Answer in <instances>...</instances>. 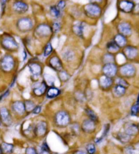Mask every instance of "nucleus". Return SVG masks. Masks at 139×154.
Returning a JSON list of instances; mask_svg holds the SVG:
<instances>
[{"mask_svg":"<svg viewBox=\"0 0 139 154\" xmlns=\"http://www.w3.org/2000/svg\"><path fill=\"white\" fill-rule=\"evenodd\" d=\"M114 42H116V44L118 45L119 47H124L126 45L127 40L126 39L125 36L121 34H118L115 37Z\"/></svg>","mask_w":139,"mask_h":154,"instance_id":"412c9836","label":"nucleus"},{"mask_svg":"<svg viewBox=\"0 0 139 154\" xmlns=\"http://www.w3.org/2000/svg\"><path fill=\"white\" fill-rule=\"evenodd\" d=\"M12 109L18 114H23L25 112V108L24 103L21 101H16L12 105Z\"/></svg>","mask_w":139,"mask_h":154,"instance_id":"aec40b11","label":"nucleus"},{"mask_svg":"<svg viewBox=\"0 0 139 154\" xmlns=\"http://www.w3.org/2000/svg\"><path fill=\"white\" fill-rule=\"evenodd\" d=\"M73 154H87L83 151H77Z\"/></svg>","mask_w":139,"mask_h":154,"instance_id":"09e8293b","label":"nucleus"},{"mask_svg":"<svg viewBox=\"0 0 139 154\" xmlns=\"http://www.w3.org/2000/svg\"><path fill=\"white\" fill-rule=\"evenodd\" d=\"M138 132V128L136 124L132 123H129L126 124V126H125V133L131 136L137 134Z\"/></svg>","mask_w":139,"mask_h":154,"instance_id":"f3484780","label":"nucleus"},{"mask_svg":"<svg viewBox=\"0 0 139 154\" xmlns=\"http://www.w3.org/2000/svg\"><path fill=\"white\" fill-rule=\"evenodd\" d=\"M119 31H120L121 35H130L132 33V28L130 25L127 23H122L118 26Z\"/></svg>","mask_w":139,"mask_h":154,"instance_id":"a211bd4d","label":"nucleus"},{"mask_svg":"<svg viewBox=\"0 0 139 154\" xmlns=\"http://www.w3.org/2000/svg\"><path fill=\"white\" fill-rule=\"evenodd\" d=\"M50 13L54 17H56V18H59L61 16V12H60L59 10L56 8V6H53V7H51V8H50Z\"/></svg>","mask_w":139,"mask_h":154,"instance_id":"473e14b6","label":"nucleus"},{"mask_svg":"<svg viewBox=\"0 0 139 154\" xmlns=\"http://www.w3.org/2000/svg\"><path fill=\"white\" fill-rule=\"evenodd\" d=\"M1 44L5 49L13 51L18 48V45L15 40L10 36H5L1 40Z\"/></svg>","mask_w":139,"mask_h":154,"instance_id":"f03ea898","label":"nucleus"},{"mask_svg":"<svg viewBox=\"0 0 139 154\" xmlns=\"http://www.w3.org/2000/svg\"><path fill=\"white\" fill-rule=\"evenodd\" d=\"M0 154H3V151H2L1 147V145H0Z\"/></svg>","mask_w":139,"mask_h":154,"instance_id":"8fccbe9b","label":"nucleus"},{"mask_svg":"<svg viewBox=\"0 0 139 154\" xmlns=\"http://www.w3.org/2000/svg\"><path fill=\"white\" fill-rule=\"evenodd\" d=\"M124 54L126 58L128 59H135L138 54V50L134 46H131V45H128L126 46L124 49Z\"/></svg>","mask_w":139,"mask_h":154,"instance_id":"ddd939ff","label":"nucleus"},{"mask_svg":"<svg viewBox=\"0 0 139 154\" xmlns=\"http://www.w3.org/2000/svg\"><path fill=\"white\" fill-rule=\"evenodd\" d=\"M136 151L133 147L128 146L124 149V153L125 154H136Z\"/></svg>","mask_w":139,"mask_h":154,"instance_id":"58836bf2","label":"nucleus"},{"mask_svg":"<svg viewBox=\"0 0 139 154\" xmlns=\"http://www.w3.org/2000/svg\"><path fill=\"white\" fill-rule=\"evenodd\" d=\"M102 71H103L105 76L109 77V78H112L117 74V67L113 63H107L104 66Z\"/></svg>","mask_w":139,"mask_h":154,"instance_id":"1a4fd4ad","label":"nucleus"},{"mask_svg":"<svg viewBox=\"0 0 139 154\" xmlns=\"http://www.w3.org/2000/svg\"><path fill=\"white\" fill-rule=\"evenodd\" d=\"M65 6H66L65 1H64V0H61V1H59L58 4H57L56 8H58L59 10H61L64 9V7H65Z\"/></svg>","mask_w":139,"mask_h":154,"instance_id":"79ce46f5","label":"nucleus"},{"mask_svg":"<svg viewBox=\"0 0 139 154\" xmlns=\"http://www.w3.org/2000/svg\"><path fill=\"white\" fill-rule=\"evenodd\" d=\"M59 77L63 81H65L68 79V75L66 72H60Z\"/></svg>","mask_w":139,"mask_h":154,"instance_id":"c03bdc74","label":"nucleus"},{"mask_svg":"<svg viewBox=\"0 0 139 154\" xmlns=\"http://www.w3.org/2000/svg\"><path fill=\"white\" fill-rule=\"evenodd\" d=\"M107 48L109 52L114 53L118 51L119 50V47L116 44L115 42H110L107 45Z\"/></svg>","mask_w":139,"mask_h":154,"instance_id":"cd10ccee","label":"nucleus"},{"mask_svg":"<svg viewBox=\"0 0 139 154\" xmlns=\"http://www.w3.org/2000/svg\"><path fill=\"white\" fill-rule=\"evenodd\" d=\"M14 67V60L10 55L4 56L0 62V67L4 71L8 72L13 69Z\"/></svg>","mask_w":139,"mask_h":154,"instance_id":"f257e3e1","label":"nucleus"},{"mask_svg":"<svg viewBox=\"0 0 139 154\" xmlns=\"http://www.w3.org/2000/svg\"><path fill=\"white\" fill-rule=\"evenodd\" d=\"M52 52V45L50 43H48L46 45V46L45 48V50H44V56H49V55L51 54V52Z\"/></svg>","mask_w":139,"mask_h":154,"instance_id":"e433bc0d","label":"nucleus"},{"mask_svg":"<svg viewBox=\"0 0 139 154\" xmlns=\"http://www.w3.org/2000/svg\"><path fill=\"white\" fill-rule=\"evenodd\" d=\"M139 112V103L136 102L135 104H134L132 107L131 108V114L132 115H137Z\"/></svg>","mask_w":139,"mask_h":154,"instance_id":"f704fd0d","label":"nucleus"},{"mask_svg":"<svg viewBox=\"0 0 139 154\" xmlns=\"http://www.w3.org/2000/svg\"><path fill=\"white\" fill-rule=\"evenodd\" d=\"M50 65L52 69H54V70L61 71L63 69V64L61 61V60L59 57L57 56H53L52 57L50 60Z\"/></svg>","mask_w":139,"mask_h":154,"instance_id":"4468645a","label":"nucleus"},{"mask_svg":"<svg viewBox=\"0 0 139 154\" xmlns=\"http://www.w3.org/2000/svg\"><path fill=\"white\" fill-rule=\"evenodd\" d=\"M81 128H82L83 131L86 132V133H92L95 130L94 122L90 120H85L81 125Z\"/></svg>","mask_w":139,"mask_h":154,"instance_id":"f8f14e48","label":"nucleus"},{"mask_svg":"<svg viewBox=\"0 0 139 154\" xmlns=\"http://www.w3.org/2000/svg\"><path fill=\"white\" fill-rule=\"evenodd\" d=\"M47 131V124L45 122H40L36 125L35 128V134L37 136H44Z\"/></svg>","mask_w":139,"mask_h":154,"instance_id":"9b49d317","label":"nucleus"},{"mask_svg":"<svg viewBox=\"0 0 139 154\" xmlns=\"http://www.w3.org/2000/svg\"><path fill=\"white\" fill-rule=\"evenodd\" d=\"M86 150H87L88 153L89 154H94L96 152V147L94 144H88L86 146Z\"/></svg>","mask_w":139,"mask_h":154,"instance_id":"c9c22d12","label":"nucleus"},{"mask_svg":"<svg viewBox=\"0 0 139 154\" xmlns=\"http://www.w3.org/2000/svg\"><path fill=\"white\" fill-rule=\"evenodd\" d=\"M45 90H46V84L44 82H42L41 84V85H40L38 87L34 89L33 92H34V94L35 95L38 96V97H40V96L44 95Z\"/></svg>","mask_w":139,"mask_h":154,"instance_id":"4be33fe9","label":"nucleus"},{"mask_svg":"<svg viewBox=\"0 0 139 154\" xmlns=\"http://www.w3.org/2000/svg\"><path fill=\"white\" fill-rule=\"evenodd\" d=\"M41 111V107L40 106H37V107H35L34 109L33 110V113L35 114H38Z\"/></svg>","mask_w":139,"mask_h":154,"instance_id":"49530a36","label":"nucleus"},{"mask_svg":"<svg viewBox=\"0 0 139 154\" xmlns=\"http://www.w3.org/2000/svg\"><path fill=\"white\" fill-rule=\"evenodd\" d=\"M117 139L121 142L122 143H128L130 141V136L127 134L125 132H120L117 134Z\"/></svg>","mask_w":139,"mask_h":154,"instance_id":"a878e982","label":"nucleus"},{"mask_svg":"<svg viewBox=\"0 0 139 154\" xmlns=\"http://www.w3.org/2000/svg\"><path fill=\"white\" fill-rule=\"evenodd\" d=\"M74 57V53L71 51V50H67L63 54V58L66 61H69L73 59Z\"/></svg>","mask_w":139,"mask_h":154,"instance_id":"72a5a7b5","label":"nucleus"},{"mask_svg":"<svg viewBox=\"0 0 139 154\" xmlns=\"http://www.w3.org/2000/svg\"><path fill=\"white\" fill-rule=\"evenodd\" d=\"M73 31L77 35L81 37L83 34V25L81 23L76 24L73 27Z\"/></svg>","mask_w":139,"mask_h":154,"instance_id":"bb28decb","label":"nucleus"},{"mask_svg":"<svg viewBox=\"0 0 139 154\" xmlns=\"http://www.w3.org/2000/svg\"><path fill=\"white\" fill-rule=\"evenodd\" d=\"M60 95V90L58 88L51 87L48 89L47 92V97L50 98H53L56 97Z\"/></svg>","mask_w":139,"mask_h":154,"instance_id":"393cba45","label":"nucleus"},{"mask_svg":"<svg viewBox=\"0 0 139 154\" xmlns=\"http://www.w3.org/2000/svg\"><path fill=\"white\" fill-rule=\"evenodd\" d=\"M109 124H106L105 126V129H104V132H103V134H102V136H101L102 138H103L104 136H105L107 134L108 132L109 131Z\"/></svg>","mask_w":139,"mask_h":154,"instance_id":"a18cd8bd","label":"nucleus"},{"mask_svg":"<svg viewBox=\"0 0 139 154\" xmlns=\"http://www.w3.org/2000/svg\"><path fill=\"white\" fill-rule=\"evenodd\" d=\"M13 9L14 11L19 14H23L28 10L29 7L27 4L23 1H16L13 4Z\"/></svg>","mask_w":139,"mask_h":154,"instance_id":"2eb2a0df","label":"nucleus"},{"mask_svg":"<svg viewBox=\"0 0 139 154\" xmlns=\"http://www.w3.org/2000/svg\"><path fill=\"white\" fill-rule=\"evenodd\" d=\"M113 56H112L111 54H105L104 56V61L107 63H112V62L113 61Z\"/></svg>","mask_w":139,"mask_h":154,"instance_id":"ea45409f","label":"nucleus"},{"mask_svg":"<svg viewBox=\"0 0 139 154\" xmlns=\"http://www.w3.org/2000/svg\"><path fill=\"white\" fill-rule=\"evenodd\" d=\"M44 78L47 84L49 86H52L55 82L54 77L50 75V74H45L44 76Z\"/></svg>","mask_w":139,"mask_h":154,"instance_id":"7c9ffc66","label":"nucleus"},{"mask_svg":"<svg viewBox=\"0 0 139 154\" xmlns=\"http://www.w3.org/2000/svg\"><path fill=\"white\" fill-rule=\"evenodd\" d=\"M18 29L20 31L26 32L31 30L33 27V23L30 18H23L18 20L17 23Z\"/></svg>","mask_w":139,"mask_h":154,"instance_id":"20e7f679","label":"nucleus"},{"mask_svg":"<svg viewBox=\"0 0 139 154\" xmlns=\"http://www.w3.org/2000/svg\"><path fill=\"white\" fill-rule=\"evenodd\" d=\"M136 102H138V103H139V95H138V98H137V101Z\"/></svg>","mask_w":139,"mask_h":154,"instance_id":"603ef678","label":"nucleus"},{"mask_svg":"<svg viewBox=\"0 0 139 154\" xmlns=\"http://www.w3.org/2000/svg\"><path fill=\"white\" fill-rule=\"evenodd\" d=\"M29 69L32 76L35 78H38L42 73V67L36 62H33L29 65Z\"/></svg>","mask_w":139,"mask_h":154,"instance_id":"dca6fc26","label":"nucleus"},{"mask_svg":"<svg viewBox=\"0 0 139 154\" xmlns=\"http://www.w3.org/2000/svg\"><path fill=\"white\" fill-rule=\"evenodd\" d=\"M120 73L122 76L127 78H131L135 75L136 69L132 65L126 64L120 68Z\"/></svg>","mask_w":139,"mask_h":154,"instance_id":"423d86ee","label":"nucleus"},{"mask_svg":"<svg viewBox=\"0 0 139 154\" xmlns=\"http://www.w3.org/2000/svg\"><path fill=\"white\" fill-rule=\"evenodd\" d=\"M2 151H3V153L5 154H10L12 153L13 150H14V145H12V144L6 143H3L1 145Z\"/></svg>","mask_w":139,"mask_h":154,"instance_id":"5701e85b","label":"nucleus"},{"mask_svg":"<svg viewBox=\"0 0 139 154\" xmlns=\"http://www.w3.org/2000/svg\"><path fill=\"white\" fill-rule=\"evenodd\" d=\"M86 13L89 16H98L101 12V9L97 4H89L85 6Z\"/></svg>","mask_w":139,"mask_h":154,"instance_id":"39448f33","label":"nucleus"},{"mask_svg":"<svg viewBox=\"0 0 139 154\" xmlns=\"http://www.w3.org/2000/svg\"><path fill=\"white\" fill-rule=\"evenodd\" d=\"M26 154H38L37 151L35 150V149L33 147H28L25 150Z\"/></svg>","mask_w":139,"mask_h":154,"instance_id":"37998d69","label":"nucleus"},{"mask_svg":"<svg viewBox=\"0 0 139 154\" xmlns=\"http://www.w3.org/2000/svg\"><path fill=\"white\" fill-rule=\"evenodd\" d=\"M138 131H139V125H138Z\"/></svg>","mask_w":139,"mask_h":154,"instance_id":"864d4df0","label":"nucleus"},{"mask_svg":"<svg viewBox=\"0 0 139 154\" xmlns=\"http://www.w3.org/2000/svg\"><path fill=\"white\" fill-rule=\"evenodd\" d=\"M113 80L111 78L106 76H102L100 79V87L104 89L109 88L112 85Z\"/></svg>","mask_w":139,"mask_h":154,"instance_id":"6ab92c4d","label":"nucleus"},{"mask_svg":"<svg viewBox=\"0 0 139 154\" xmlns=\"http://www.w3.org/2000/svg\"><path fill=\"white\" fill-rule=\"evenodd\" d=\"M56 123L59 126H65L68 125L70 121V117L67 113L64 111H59L56 115Z\"/></svg>","mask_w":139,"mask_h":154,"instance_id":"7ed1b4c3","label":"nucleus"},{"mask_svg":"<svg viewBox=\"0 0 139 154\" xmlns=\"http://www.w3.org/2000/svg\"><path fill=\"white\" fill-rule=\"evenodd\" d=\"M8 94H9V90H8V91H6V92H5L3 95L2 96H1V97H0V101H1V99L2 98H5L6 97H7V96L8 95Z\"/></svg>","mask_w":139,"mask_h":154,"instance_id":"de8ad7c7","label":"nucleus"},{"mask_svg":"<svg viewBox=\"0 0 139 154\" xmlns=\"http://www.w3.org/2000/svg\"><path fill=\"white\" fill-rule=\"evenodd\" d=\"M61 23L59 22H55L53 23V25H52V28H53V31L54 32H58L61 29Z\"/></svg>","mask_w":139,"mask_h":154,"instance_id":"a19ab883","label":"nucleus"},{"mask_svg":"<svg viewBox=\"0 0 139 154\" xmlns=\"http://www.w3.org/2000/svg\"><path fill=\"white\" fill-rule=\"evenodd\" d=\"M86 114L88 117H89V118L90 120H92L93 122H96L98 119V117H97V115L95 114V113L93 111L92 109H86Z\"/></svg>","mask_w":139,"mask_h":154,"instance_id":"c85d7f7f","label":"nucleus"},{"mask_svg":"<svg viewBox=\"0 0 139 154\" xmlns=\"http://www.w3.org/2000/svg\"><path fill=\"white\" fill-rule=\"evenodd\" d=\"M91 1H98V2H99V1H101V0H91Z\"/></svg>","mask_w":139,"mask_h":154,"instance_id":"3c124183","label":"nucleus"},{"mask_svg":"<svg viewBox=\"0 0 139 154\" xmlns=\"http://www.w3.org/2000/svg\"><path fill=\"white\" fill-rule=\"evenodd\" d=\"M24 105H25V111H33L35 108V103L31 101V100H26Z\"/></svg>","mask_w":139,"mask_h":154,"instance_id":"c756f323","label":"nucleus"},{"mask_svg":"<svg viewBox=\"0 0 139 154\" xmlns=\"http://www.w3.org/2000/svg\"><path fill=\"white\" fill-rule=\"evenodd\" d=\"M117 82V85H119V86H124V87H128L129 86L128 83L127 82V81L125 80V79H123V78H118L117 79L116 81Z\"/></svg>","mask_w":139,"mask_h":154,"instance_id":"4c0bfd02","label":"nucleus"},{"mask_svg":"<svg viewBox=\"0 0 139 154\" xmlns=\"http://www.w3.org/2000/svg\"><path fill=\"white\" fill-rule=\"evenodd\" d=\"M35 33L36 35H37L38 37H48V36L50 35V33H51V28H50L48 25L42 24V25L38 26L37 29H36Z\"/></svg>","mask_w":139,"mask_h":154,"instance_id":"0eeeda50","label":"nucleus"},{"mask_svg":"<svg viewBox=\"0 0 139 154\" xmlns=\"http://www.w3.org/2000/svg\"><path fill=\"white\" fill-rule=\"evenodd\" d=\"M0 125H1V122H0Z\"/></svg>","mask_w":139,"mask_h":154,"instance_id":"5fc2aeb1","label":"nucleus"},{"mask_svg":"<svg viewBox=\"0 0 139 154\" xmlns=\"http://www.w3.org/2000/svg\"><path fill=\"white\" fill-rule=\"evenodd\" d=\"M0 119H1V121L6 126H9L12 124L11 115L7 108H0Z\"/></svg>","mask_w":139,"mask_h":154,"instance_id":"6e6552de","label":"nucleus"},{"mask_svg":"<svg viewBox=\"0 0 139 154\" xmlns=\"http://www.w3.org/2000/svg\"><path fill=\"white\" fill-rule=\"evenodd\" d=\"M119 8L124 12L129 13L132 11V10L135 8V4H134L133 2L130 1L123 0V1L119 2Z\"/></svg>","mask_w":139,"mask_h":154,"instance_id":"9d476101","label":"nucleus"},{"mask_svg":"<svg viewBox=\"0 0 139 154\" xmlns=\"http://www.w3.org/2000/svg\"><path fill=\"white\" fill-rule=\"evenodd\" d=\"M126 90V89L125 87H124V86H119V85H117L115 86L113 92H114L115 95H116L117 97H120L125 95Z\"/></svg>","mask_w":139,"mask_h":154,"instance_id":"b1692460","label":"nucleus"},{"mask_svg":"<svg viewBox=\"0 0 139 154\" xmlns=\"http://www.w3.org/2000/svg\"><path fill=\"white\" fill-rule=\"evenodd\" d=\"M39 154H50V148L46 143H44L40 148Z\"/></svg>","mask_w":139,"mask_h":154,"instance_id":"2f4dec72","label":"nucleus"}]
</instances>
